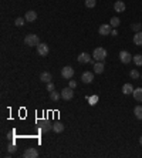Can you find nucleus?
Returning a JSON list of instances; mask_svg holds the SVG:
<instances>
[{"mask_svg": "<svg viewBox=\"0 0 142 158\" xmlns=\"http://www.w3.org/2000/svg\"><path fill=\"white\" fill-rule=\"evenodd\" d=\"M24 43H26V46H30V47H37L40 44V38L37 34H27L24 37Z\"/></svg>", "mask_w": 142, "mask_h": 158, "instance_id": "obj_1", "label": "nucleus"}, {"mask_svg": "<svg viewBox=\"0 0 142 158\" xmlns=\"http://www.w3.org/2000/svg\"><path fill=\"white\" fill-rule=\"evenodd\" d=\"M93 57L95 61H104L105 57H107V50L102 49V47H97V49L94 50Z\"/></svg>", "mask_w": 142, "mask_h": 158, "instance_id": "obj_2", "label": "nucleus"}, {"mask_svg": "<svg viewBox=\"0 0 142 158\" xmlns=\"http://www.w3.org/2000/svg\"><path fill=\"white\" fill-rule=\"evenodd\" d=\"M72 76H74V68H72L71 65H66V67L61 68V77H63V78L70 80V78H72Z\"/></svg>", "mask_w": 142, "mask_h": 158, "instance_id": "obj_3", "label": "nucleus"}, {"mask_svg": "<svg viewBox=\"0 0 142 158\" xmlns=\"http://www.w3.org/2000/svg\"><path fill=\"white\" fill-rule=\"evenodd\" d=\"M61 97H63V100H66V101L72 100V97H74V88H71V87L63 88L61 90Z\"/></svg>", "mask_w": 142, "mask_h": 158, "instance_id": "obj_4", "label": "nucleus"}, {"mask_svg": "<svg viewBox=\"0 0 142 158\" xmlns=\"http://www.w3.org/2000/svg\"><path fill=\"white\" fill-rule=\"evenodd\" d=\"M132 57L134 56L129 53V51H125V50H122L120 53V60L124 63V64H128V63H131L132 61Z\"/></svg>", "mask_w": 142, "mask_h": 158, "instance_id": "obj_5", "label": "nucleus"}, {"mask_svg": "<svg viewBox=\"0 0 142 158\" xmlns=\"http://www.w3.org/2000/svg\"><path fill=\"white\" fill-rule=\"evenodd\" d=\"M49 51H50V49L46 43H40L37 46V53L41 56V57H46V56L49 54Z\"/></svg>", "mask_w": 142, "mask_h": 158, "instance_id": "obj_6", "label": "nucleus"}, {"mask_svg": "<svg viewBox=\"0 0 142 158\" xmlns=\"http://www.w3.org/2000/svg\"><path fill=\"white\" fill-rule=\"evenodd\" d=\"M24 158H37L38 157V151L36 148H27L24 153H23Z\"/></svg>", "mask_w": 142, "mask_h": 158, "instance_id": "obj_7", "label": "nucleus"}, {"mask_svg": "<svg viewBox=\"0 0 142 158\" xmlns=\"http://www.w3.org/2000/svg\"><path fill=\"white\" fill-rule=\"evenodd\" d=\"M81 80H82V83H85V84H90V83L94 81V74L91 73V71H85V73H82Z\"/></svg>", "mask_w": 142, "mask_h": 158, "instance_id": "obj_8", "label": "nucleus"}, {"mask_svg": "<svg viewBox=\"0 0 142 158\" xmlns=\"http://www.w3.org/2000/svg\"><path fill=\"white\" fill-rule=\"evenodd\" d=\"M111 29H112V27H111V24H102V26H99L98 33L101 34V36H108V34L112 33Z\"/></svg>", "mask_w": 142, "mask_h": 158, "instance_id": "obj_9", "label": "nucleus"}, {"mask_svg": "<svg viewBox=\"0 0 142 158\" xmlns=\"http://www.w3.org/2000/svg\"><path fill=\"white\" fill-rule=\"evenodd\" d=\"M114 10L117 11V13H122V11H125V3H124L122 0L115 2L114 3Z\"/></svg>", "mask_w": 142, "mask_h": 158, "instance_id": "obj_10", "label": "nucleus"}, {"mask_svg": "<svg viewBox=\"0 0 142 158\" xmlns=\"http://www.w3.org/2000/svg\"><path fill=\"white\" fill-rule=\"evenodd\" d=\"M24 19H26V22L31 23V22H34V20L37 19V13H36L34 10H28V11H26V16H24Z\"/></svg>", "mask_w": 142, "mask_h": 158, "instance_id": "obj_11", "label": "nucleus"}, {"mask_svg": "<svg viewBox=\"0 0 142 158\" xmlns=\"http://www.w3.org/2000/svg\"><path fill=\"white\" fill-rule=\"evenodd\" d=\"M77 60H78V63H90L91 61V57H90V54L88 53H81V54L77 57Z\"/></svg>", "mask_w": 142, "mask_h": 158, "instance_id": "obj_12", "label": "nucleus"}, {"mask_svg": "<svg viewBox=\"0 0 142 158\" xmlns=\"http://www.w3.org/2000/svg\"><path fill=\"white\" fill-rule=\"evenodd\" d=\"M40 80H41L43 83H51L53 76H51V73H49V71H43L41 76H40Z\"/></svg>", "mask_w": 142, "mask_h": 158, "instance_id": "obj_13", "label": "nucleus"}, {"mask_svg": "<svg viewBox=\"0 0 142 158\" xmlns=\"http://www.w3.org/2000/svg\"><path fill=\"white\" fill-rule=\"evenodd\" d=\"M104 63L102 61H97L95 64H94V73H97V74H101V73H104Z\"/></svg>", "mask_w": 142, "mask_h": 158, "instance_id": "obj_14", "label": "nucleus"}, {"mask_svg": "<svg viewBox=\"0 0 142 158\" xmlns=\"http://www.w3.org/2000/svg\"><path fill=\"white\" fill-rule=\"evenodd\" d=\"M134 98L137 100L138 103H142V88L141 87H138V88H135L134 90Z\"/></svg>", "mask_w": 142, "mask_h": 158, "instance_id": "obj_15", "label": "nucleus"}, {"mask_svg": "<svg viewBox=\"0 0 142 158\" xmlns=\"http://www.w3.org/2000/svg\"><path fill=\"white\" fill-rule=\"evenodd\" d=\"M122 93L125 94V96H128V94H132V93H134V87H132L129 83H126V84H124V86H122Z\"/></svg>", "mask_w": 142, "mask_h": 158, "instance_id": "obj_16", "label": "nucleus"}, {"mask_svg": "<svg viewBox=\"0 0 142 158\" xmlns=\"http://www.w3.org/2000/svg\"><path fill=\"white\" fill-rule=\"evenodd\" d=\"M64 128H66V127H64L63 123H54V124H53V131H54V132H63Z\"/></svg>", "mask_w": 142, "mask_h": 158, "instance_id": "obj_17", "label": "nucleus"}, {"mask_svg": "<svg viewBox=\"0 0 142 158\" xmlns=\"http://www.w3.org/2000/svg\"><path fill=\"white\" fill-rule=\"evenodd\" d=\"M134 43L137 46H142V32H138L137 34H134Z\"/></svg>", "mask_w": 142, "mask_h": 158, "instance_id": "obj_18", "label": "nucleus"}, {"mask_svg": "<svg viewBox=\"0 0 142 158\" xmlns=\"http://www.w3.org/2000/svg\"><path fill=\"white\" fill-rule=\"evenodd\" d=\"M134 114H135V117L138 120H142V105H137L134 108Z\"/></svg>", "mask_w": 142, "mask_h": 158, "instance_id": "obj_19", "label": "nucleus"}, {"mask_svg": "<svg viewBox=\"0 0 142 158\" xmlns=\"http://www.w3.org/2000/svg\"><path fill=\"white\" fill-rule=\"evenodd\" d=\"M132 60H134V63H135L138 67H141L142 65V56L141 54H135L134 57H132Z\"/></svg>", "mask_w": 142, "mask_h": 158, "instance_id": "obj_20", "label": "nucleus"}, {"mask_svg": "<svg viewBox=\"0 0 142 158\" xmlns=\"http://www.w3.org/2000/svg\"><path fill=\"white\" fill-rule=\"evenodd\" d=\"M111 27H118L121 24V20L118 19V17H111Z\"/></svg>", "mask_w": 142, "mask_h": 158, "instance_id": "obj_21", "label": "nucleus"}, {"mask_svg": "<svg viewBox=\"0 0 142 158\" xmlns=\"http://www.w3.org/2000/svg\"><path fill=\"white\" fill-rule=\"evenodd\" d=\"M24 22H26V19H24V17H17L16 20H14V24H16L17 27H22L23 24H24Z\"/></svg>", "mask_w": 142, "mask_h": 158, "instance_id": "obj_22", "label": "nucleus"}, {"mask_svg": "<svg viewBox=\"0 0 142 158\" xmlns=\"http://www.w3.org/2000/svg\"><path fill=\"white\" fill-rule=\"evenodd\" d=\"M60 96L61 94H58L57 91H50V98H51L53 101H57V100L60 98Z\"/></svg>", "mask_w": 142, "mask_h": 158, "instance_id": "obj_23", "label": "nucleus"}, {"mask_svg": "<svg viewBox=\"0 0 142 158\" xmlns=\"http://www.w3.org/2000/svg\"><path fill=\"white\" fill-rule=\"evenodd\" d=\"M95 5H97V0H85V6H87L88 9L95 7Z\"/></svg>", "mask_w": 142, "mask_h": 158, "instance_id": "obj_24", "label": "nucleus"}, {"mask_svg": "<svg viewBox=\"0 0 142 158\" xmlns=\"http://www.w3.org/2000/svg\"><path fill=\"white\" fill-rule=\"evenodd\" d=\"M49 130H53V126H50L49 123L46 121V123H44V126L41 127V131H43V132H47Z\"/></svg>", "mask_w": 142, "mask_h": 158, "instance_id": "obj_25", "label": "nucleus"}, {"mask_svg": "<svg viewBox=\"0 0 142 158\" xmlns=\"http://www.w3.org/2000/svg\"><path fill=\"white\" fill-rule=\"evenodd\" d=\"M88 101H90V104H91V105H95V104H97V101H98V97H97V96L88 97Z\"/></svg>", "mask_w": 142, "mask_h": 158, "instance_id": "obj_26", "label": "nucleus"}, {"mask_svg": "<svg viewBox=\"0 0 142 158\" xmlns=\"http://www.w3.org/2000/svg\"><path fill=\"white\" fill-rule=\"evenodd\" d=\"M129 76H131V78H134V80H137L138 77H139V73H138L137 70H132L131 73H129Z\"/></svg>", "mask_w": 142, "mask_h": 158, "instance_id": "obj_27", "label": "nucleus"}, {"mask_svg": "<svg viewBox=\"0 0 142 158\" xmlns=\"http://www.w3.org/2000/svg\"><path fill=\"white\" fill-rule=\"evenodd\" d=\"M47 90L49 91H54V84L53 83H47Z\"/></svg>", "mask_w": 142, "mask_h": 158, "instance_id": "obj_28", "label": "nucleus"}, {"mask_svg": "<svg viewBox=\"0 0 142 158\" xmlns=\"http://www.w3.org/2000/svg\"><path fill=\"white\" fill-rule=\"evenodd\" d=\"M131 27H132V30H135V32H138V30H139V29H141L142 26H141V24H132Z\"/></svg>", "mask_w": 142, "mask_h": 158, "instance_id": "obj_29", "label": "nucleus"}, {"mask_svg": "<svg viewBox=\"0 0 142 158\" xmlns=\"http://www.w3.org/2000/svg\"><path fill=\"white\" fill-rule=\"evenodd\" d=\"M68 87H71V88H75V87H77V83L74 81V80H70V84H68Z\"/></svg>", "mask_w": 142, "mask_h": 158, "instance_id": "obj_30", "label": "nucleus"}, {"mask_svg": "<svg viewBox=\"0 0 142 158\" xmlns=\"http://www.w3.org/2000/svg\"><path fill=\"white\" fill-rule=\"evenodd\" d=\"M7 150H9V153H14L16 151V145H9Z\"/></svg>", "mask_w": 142, "mask_h": 158, "instance_id": "obj_31", "label": "nucleus"}, {"mask_svg": "<svg viewBox=\"0 0 142 158\" xmlns=\"http://www.w3.org/2000/svg\"><path fill=\"white\" fill-rule=\"evenodd\" d=\"M139 144H141V145H142V135L139 137Z\"/></svg>", "mask_w": 142, "mask_h": 158, "instance_id": "obj_32", "label": "nucleus"}, {"mask_svg": "<svg viewBox=\"0 0 142 158\" xmlns=\"http://www.w3.org/2000/svg\"><path fill=\"white\" fill-rule=\"evenodd\" d=\"M141 77H142V74H141Z\"/></svg>", "mask_w": 142, "mask_h": 158, "instance_id": "obj_33", "label": "nucleus"}]
</instances>
